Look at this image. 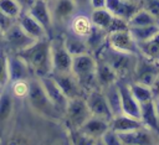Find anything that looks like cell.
Listing matches in <instances>:
<instances>
[{"mask_svg":"<svg viewBox=\"0 0 159 145\" xmlns=\"http://www.w3.org/2000/svg\"><path fill=\"white\" fill-rule=\"evenodd\" d=\"M17 55L29 64L35 77L41 78L52 73L50 38L37 40L27 48L17 52Z\"/></svg>","mask_w":159,"mask_h":145,"instance_id":"1","label":"cell"},{"mask_svg":"<svg viewBox=\"0 0 159 145\" xmlns=\"http://www.w3.org/2000/svg\"><path fill=\"white\" fill-rule=\"evenodd\" d=\"M25 99L27 100L31 109H34L42 116L50 119H61L63 116V113L51 102V99L46 94L40 78L37 77H32L29 81V93Z\"/></svg>","mask_w":159,"mask_h":145,"instance_id":"2","label":"cell"},{"mask_svg":"<svg viewBox=\"0 0 159 145\" xmlns=\"http://www.w3.org/2000/svg\"><path fill=\"white\" fill-rule=\"evenodd\" d=\"M96 68L97 58L92 55V52L73 56L72 58L71 72L78 79L82 88L87 92L93 88H99L96 81Z\"/></svg>","mask_w":159,"mask_h":145,"instance_id":"3","label":"cell"},{"mask_svg":"<svg viewBox=\"0 0 159 145\" xmlns=\"http://www.w3.org/2000/svg\"><path fill=\"white\" fill-rule=\"evenodd\" d=\"M99 58L106 61L118 74L119 79L128 74H133L138 55H129L111 48L107 43L99 50Z\"/></svg>","mask_w":159,"mask_h":145,"instance_id":"4","label":"cell"},{"mask_svg":"<svg viewBox=\"0 0 159 145\" xmlns=\"http://www.w3.org/2000/svg\"><path fill=\"white\" fill-rule=\"evenodd\" d=\"M52 73H68L72 67V55L67 51L62 36L50 38Z\"/></svg>","mask_w":159,"mask_h":145,"instance_id":"5","label":"cell"},{"mask_svg":"<svg viewBox=\"0 0 159 145\" xmlns=\"http://www.w3.org/2000/svg\"><path fill=\"white\" fill-rule=\"evenodd\" d=\"M52 17L53 29L68 26L72 17L77 14V5L73 0H47Z\"/></svg>","mask_w":159,"mask_h":145,"instance_id":"6","label":"cell"},{"mask_svg":"<svg viewBox=\"0 0 159 145\" xmlns=\"http://www.w3.org/2000/svg\"><path fill=\"white\" fill-rule=\"evenodd\" d=\"M92 114L89 112V108L87 105L84 97H77L68 100L65 110V116L72 129L77 131L87 121V119Z\"/></svg>","mask_w":159,"mask_h":145,"instance_id":"7","label":"cell"},{"mask_svg":"<svg viewBox=\"0 0 159 145\" xmlns=\"http://www.w3.org/2000/svg\"><path fill=\"white\" fill-rule=\"evenodd\" d=\"M133 77L134 82L152 87L159 77V63L153 62L142 55H138Z\"/></svg>","mask_w":159,"mask_h":145,"instance_id":"8","label":"cell"},{"mask_svg":"<svg viewBox=\"0 0 159 145\" xmlns=\"http://www.w3.org/2000/svg\"><path fill=\"white\" fill-rule=\"evenodd\" d=\"M106 43L116 51H119L123 53H129V55H139L138 43L132 37L128 29L109 32L107 35Z\"/></svg>","mask_w":159,"mask_h":145,"instance_id":"9","label":"cell"},{"mask_svg":"<svg viewBox=\"0 0 159 145\" xmlns=\"http://www.w3.org/2000/svg\"><path fill=\"white\" fill-rule=\"evenodd\" d=\"M36 40L30 37L22 27L17 24V21L4 33V45L12 52L17 53L25 48H27L30 45H32Z\"/></svg>","mask_w":159,"mask_h":145,"instance_id":"10","label":"cell"},{"mask_svg":"<svg viewBox=\"0 0 159 145\" xmlns=\"http://www.w3.org/2000/svg\"><path fill=\"white\" fill-rule=\"evenodd\" d=\"M84 98H86L87 105H88L92 115L99 116V118H103V119H107L111 121V119L114 115H113V113L108 105V102L106 99V95L101 88H93V89L88 90Z\"/></svg>","mask_w":159,"mask_h":145,"instance_id":"11","label":"cell"},{"mask_svg":"<svg viewBox=\"0 0 159 145\" xmlns=\"http://www.w3.org/2000/svg\"><path fill=\"white\" fill-rule=\"evenodd\" d=\"M52 78L56 81L61 90L65 93V95L68 99L77 98V97H84L83 95V88L80 84L78 79L72 74V72L68 73H51Z\"/></svg>","mask_w":159,"mask_h":145,"instance_id":"12","label":"cell"},{"mask_svg":"<svg viewBox=\"0 0 159 145\" xmlns=\"http://www.w3.org/2000/svg\"><path fill=\"white\" fill-rule=\"evenodd\" d=\"M9 77L10 83H15L19 81H29L35 76L24 58L17 53H11L9 55Z\"/></svg>","mask_w":159,"mask_h":145,"instance_id":"13","label":"cell"},{"mask_svg":"<svg viewBox=\"0 0 159 145\" xmlns=\"http://www.w3.org/2000/svg\"><path fill=\"white\" fill-rule=\"evenodd\" d=\"M106 9L116 17L128 22L140 6L135 0H106Z\"/></svg>","mask_w":159,"mask_h":145,"instance_id":"14","label":"cell"},{"mask_svg":"<svg viewBox=\"0 0 159 145\" xmlns=\"http://www.w3.org/2000/svg\"><path fill=\"white\" fill-rule=\"evenodd\" d=\"M41 81V84L46 92V94L48 95V98L51 99V102L63 113L65 115V110H66V107H67V103H68V98L65 95V93L61 90V88L58 87V84L56 83V81L52 78V76H45V77H41L40 78Z\"/></svg>","mask_w":159,"mask_h":145,"instance_id":"15","label":"cell"},{"mask_svg":"<svg viewBox=\"0 0 159 145\" xmlns=\"http://www.w3.org/2000/svg\"><path fill=\"white\" fill-rule=\"evenodd\" d=\"M118 87L120 92V105H122V113L127 114L133 118L140 119V104L134 98L129 89V84L122 81H118Z\"/></svg>","mask_w":159,"mask_h":145,"instance_id":"16","label":"cell"},{"mask_svg":"<svg viewBox=\"0 0 159 145\" xmlns=\"http://www.w3.org/2000/svg\"><path fill=\"white\" fill-rule=\"evenodd\" d=\"M155 131L142 126L134 131H128V133H122L119 134L122 141L124 145H130V144H139V145H157L158 138H155Z\"/></svg>","mask_w":159,"mask_h":145,"instance_id":"17","label":"cell"},{"mask_svg":"<svg viewBox=\"0 0 159 145\" xmlns=\"http://www.w3.org/2000/svg\"><path fill=\"white\" fill-rule=\"evenodd\" d=\"M17 24L22 27V30L34 40H43V38H50V35L47 31L43 29V26L35 20L27 11H22V14L17 17Z\"/></svg>","mask_w":159,"mask_h":145,"instance_id":"18","label":"cell"},{"mask_svg":"<svg viewBox=\"0 0 159 145\" xmlns=\"http://www.w3.org/2000/svg\"><path fill=\"white\" fill-rule=\"evenodd\" d=\"M25 11H27L35 20H37L43 26V29L47 31L48 35L52 32L53 24H52V17H51V12L48 9V4L46 0H35L32 5Z\"/></svg>","mask_w":159,"mask_h":145,"instance_id":"19","label":"cell"},{"mask_svg":"<svg viewBox=\"0 0 159 145\" xmlns=\"http://www.w3.org/2000/svg\"><path fill=\"white\" fill-rule=\"evenodd\" d=\"M144 126L142 120L138 118H133L129 116L127 114H118L114 115L111 121H109V129H112L113 131L122 134V133H128V131H134L139 128Z\"/></svg>","mask_w":159,"mask_h":145,"instance_id":"20","label":"cell"},{"mask_svg":"<svg viewBox=\"0 0 159 145\" xmlns=\"http://www.w3.org/2000/svg\"><path fill=\"white\" fill-rule=\"evenodd\" d=\"M109 129V120L99 118V116H94L91 115L87 121L77 130L87 136H91L93 139H98L102 138L103 134Z\"/></svg>","mask_w":159,"mask_h":145,"instance_id":"21","label":"cell"},{"mask_svg":"<svg viewBox=\"0 0 159 145\" xmlns=\"http://www.w3.org/2000/svg\"><path fill=\"white\" fill-rule=\"evenodd\" d=\"M96 81L97 86L103 89L111 84H114L119 81L117 72L102 58H97V68H96Z\"/></svg>","mask_w":159,"mask_h":145,"instance_id":"22","label":"cell"},{"mask_svg":"<svg viewBox=\"0 0 159 145\" xmlns=\"http://www.w3.org/2000/svg\"><path fill=\"white\" fill-rule=\"evenodd\" d=\"M15 109V95L11 92L10 86L0 90V126L5 125Z\"/></svg>","mask_w":159,"mask_h":145,"instance_id":"23","label":"cell"},{"mask_svg":"<svg viewBox=\"0 0 159 145\" xmlns=\"http://www.w3.org/2000/svg\"><path fill=\"white\" fill-rule=\"evenodd\" d=\"M62 40H63V43H65L67 51L72 55V57L91 52L86 38H82V37L77 36V35L72 33L71 31H68L67 33H63Z\"/></svg>","mask_w":159,"mask_h":145,"instance_id":"24","label":"cell"},{"mask_svg":"<svg viewBox=\"0 0 159 145\" xmlns=\"http://www.w3.org/2000/svg\"><path fill=\"white\" fill-rule=\"evenodd\" d=\"M92 29H93V24H92L89 16H87L84 14H76L68 25V31H71L72 33L82 37V38H87L89 36Z\"/></svg>","mask_w":159,"mask_h":145,"instance_id":"25","label":"cell"},{"mask_svg":"<svg viewBox=\"0 0 159 145\" xmlns=\"http://www.w3.org/2000/svg\"><path fill=\"white\" fill-rule=\"evenodd\" d=\"M140 120L145 128L159 134V120L154 109L153 100L140 104Z\"/></svg>","mask_w":159,"mask_h":145,"instance_id":"26","label":"cell"},{"mask_svg":"<svg viewBox=\"0 0 159 145\" xmlns=\"http://www.w3.org/2000/svg\"><path fill=\"white\" fill-rule=\"evenodd\" d=\"M132 37L134 41L139 45L143 42H147L155 37L159 33V24L154 25H147V26H138V27H128Z\"/></svg>","mask_w":159,"mask_h":145,"instance_id":"27","label":"cell"},{"mask_svg":"<svg viewBox=\"0 0 159 145\" xmlns=\"http://www.w3.org/2000/svg\"><path fill=\"white\" fill-rule=\"evenodd\" d=\"M106 99L108 102V105L113 113V115H118L122 114V105H120V92H119V87H118V82L114 84H111L106 88L102 89Z\"/></svg>","mask_w":159,"mask_h":145,"instance_id":"28","label":"cell"},{"mask_svg":"<svg viewBox=\"0 0 159 145\" xmlns=\"http://www.w3.org/2000/svg\"><path fill=\"white\" fill-rule=\"evenodd\" d=\"M138 50H139V55L144 56L145 58L153 62L159 63V33L152 40L139 43Z\"/></svg>","mask_w":159,"mask_h":145,"instance_id":"29","label":"cell"},{"mask_svg":"<svg viewBox=\"0 0 159 145\" xmlns=\"http://www.w3.org/2000/svg\"><path fill=\"white\" fill-rule=\"evenodd\" d=\"M128 84H129V89H130L132 94L139 102V104L153 100L154 93L152 90V87L145 86V84H142V83H138V82H134V81L130 82V83H128Z\"/></svg>","mask_w":159,"mask_h":145,"instance_id":"30","label":"cell"},{"mask_svg":"<svg viewBox=\"0 0 159 145\" xmlns=\"http://www.w3.org/2000/svg\"><path fill=\"white\" fill-rule=\"evenodd\" d=\"M154 24H159V21L144 7H140L128 20V27H138V26H147V25H154Z\"/></svg>","mask_w":159,"mask_h":145,"instance_id":"31","label":"cell"},{"mask_svg":"<svg viewBox=\"0 0 159 145\" xmlns=\"http://www.w3.org/2000/svg\"><path fill=\"white\" fill-rule=\"evenodd\" d=\"M9 84V53L0 47V89L7 87Z\"/></svg>","mask_w":159,"mask_h":145,"instance_id":"32","label":"cell"},{"mask_svg":"<svg viewBox=\"0 0 159 145\" xmlns=\"http://www.w3.org/2000/svg\"><path fill=\"white\" fill-rule=\"evenodd\" d=\"M0 10L14 20L22 14L24 9L16 0H0Z\"/></svg>","mask_w":159,"mask_h":145,"instance_id":"33","label":"cell"},{"mask_svg":"<svg viewBox=\"0 0 159 145\" xmlns=\"http://www.w3.org/2000/svg\"><path fill=\"white\" fill-rule=\"evenodd\" d=\"M30 81V79H29ZM29 81H19L15 83H10V88L15 98H26L29 93Z\"/></svg>","mask_w":159,"mask_h":145,"instance_id":"34","label":"cell"},{"mask_svg":"<svg viewBox=\"0 0 159 145\" xmlns=\"http://www.w3.org/2000/svg\"><path fill=\"white\" fill-rule=\"evenodd\" d=\"M102 140L104 141L106 145H124L123 141H122V139H120V136H119V134L116 133V131H113L112 129H108L103 134Z\"/></svg>","mask_w":159,"mask_h":145,"instance_id":"35","label":"cell"},{"mask_svg":"<svg viewBox=\"0 0 159 145\" xmlns=\"http://www.w3.org/2000/svg\"><path fill=\"white\" fill-rule=\"evenodd\" d=\"M143 7L159 21V0H144Z\"/></svg>","mask_w":159,"mask_h":145,"instance_id":"36","label":"cell"},{"mask_svg":"<svg viewBox=\"0 0 159 145\" xmlns=\"http://www.w3.org/2000/svg\"><path fill=\"white\" fill-rule=\"evenodd\" d=\"M16 22V20L11 19L10 16H7L6 14H4L1 10H0V30L5 33Z\"/></svg>","mask_w":159,"mask_h":145,"instance_id":"37","label":"cell"},{"mask_svg":"<svg viewBox=\"0 0 159 145\" xmlns=\"http://www.w3.org/2000/svg\"><path fill=\"white\" fill-rule=\"evenodd\" d=\"M94 140L96 139L77 131V135H76V139H75V145H94Z\"/></svg>","mask_w":159,"mask_h":145,"instance_id":"38","label":"cell"},{"mask_svg":"<svg viewBox=\"0 0 159 145\" xmlns=\"http://www.w3.org/2000/svg\"><path fill=\"white\" fill-rule=\"evenodd\" d=\"M4 145H27L26 140L20 136V135H12V136H9L5 141H4Z\"/></svg>","mask_w":159,"mask_h":145,"instance_id":"39","label":"cell"},{"mask_svg":"<svg viewBox=\"0 0 159 145\" xmlns=\"http://www.w3.org/2000/svg\"><path fill=\"white\" fill-rule=\"evenodd\" d=\"M78 7V10H86V9H91V1L89 0H73Z\"/></svg>","mask_w":159,"mask_h":145,"instance_id":"40","label":"cell"},{"mask_svg":"<svg viewBox=\"0 0 159 145\" xmlns=\"http://www.w3.org/2000/svg\"><path fill=\"white\" fill-rule=\"evenodd\" d=\"M89 1H91V10L106 7V0H89Z\"/></svg>","mask_w":159,"mask_h":145,"instance_id":"41","label":"cell"},{"mask_svg":"<svg viewBox=\"0 0 159 145\" xmlns=\"http://www.w3.org/2000/svg\"><path fill=\"white\" fill-rule=\"evenodd\" d=\"M21 6H22V9H24V11L25 10H27L31 5H32V2L35 1V0H16Z\"/></svg>","mask_w":159,"mask_h":145,"instance_id":"42","label":"cell"},{"mask_svg":"<svg viewBox=\"0 0 159 145\" xmlns=\"http://www.w3.org/2000/svg\"><path fill=\"white\" fill-rule=\"evenodd\" d=\"M153 104H154V109H155V113H157V116L159 120V95H155L153 98Z\"/></svg>","mask_w":159,"mask_h":145,"instance_id":"43","label":"cell"},{"mask_svg":"<svg viewBox=\"0 0 159 145\" xmlns=\"http://www.w3.org/2000/svg\"><path fill=\"white\" fill-rule=\"evenodd\" d=\"M94 145H106V144H104V141L102 140V138H98V139L94 140Z\"/></svg>","mask_w":159,"mask_h":145,"instance_id":"44","label":"cell"},{"mask_svg":"<svg viewBox=\"0 0 159 145\" xmlns=\"http://www.w3.org/2000/svg\"><path fill=\"white\" fill-rule=\"evenodd\" d=\"M1 45H4V32L0 30V47Z\"/></svg>","mask_w":159,"mask_h":145,"instance_id":"45","label":"cell"},{"mask_svg":"<svg viewBox=\"0 0 159 145\" xmlns=\"http://www.w3.org/2000/svg\"><path fill=\"white\" fill-rule=\"evenodd\" d=\"M157 145H159V136H158V140H157Z\"/></svg>","mask_w":159,"mask_h":145,"instance_id":"46","label":"cell"},{"mask_svg":"<svg viewBox=\"0 0 159 145\" xmlns=\"http://www.w3.org/2000/svg\"><path fill=\"white\" fill-rule=\"evenodd\" d=\"M130 145H139V144H130Z\"/></svg>","mask_w":159,"mask_h":145,"instance_id":"47","label":"cell"},{"mask_svg":"<svg viewBox=\"0 0 159 145\" xmlns=\"http://www.w3.org/2000/svg\"><path fill=\"white\" fill-rule=\"evenodd\" d=\"M46 1H47V0H46Z\"/></svg>","mask_w":159,"mask_h":145,"instance_id":"48","label":"cell"},{"mask_svg":"<svg viewBox=\"0 0 159 145\" xmlns=\"http://www.w3.org/2000/svg\"><path fill=\"white\" fill-rule=\"evenodd\" d=\"M0 90H1V89H0Z\"/></svg>","mask_w":159,"mask_h":145,"instance_id":"49","label":"cell"}]
</instances>
